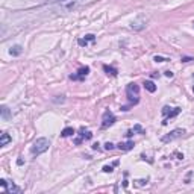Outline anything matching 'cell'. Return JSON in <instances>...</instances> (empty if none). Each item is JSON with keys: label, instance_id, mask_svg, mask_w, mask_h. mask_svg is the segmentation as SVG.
<instances>
[{"label": "cell", "instance_id": "44dd1931", "mask_svg": "<svg viewBox=\"0 0 194 194\" xmlns=\"http://www.w3.org/2000/svg\"><path fill=\"white\" fill-rule=\"evenodd\" d=\"M103 171H105V173H111V171H112V165H105V167H103Z\"/></svg>", "mask_w": 194, "mask_h": 194}, {"label": "cell", "instance_id": "83f0119b", "mask_svg": "<svg viewBox=\"0 0 194 194\" xmlns=\"http://www.w3.org/2000/svg\"><path fill=\"white\" fill-rule=\"evenodd\" d=\"M193 91H194V87H193Z\"/></svg>", "mask_w": 194, "mask_h": 194}, {"label": "cell", "instance_id": "d4e9b609", "mask_svg": "<svg viewBox=\"0 0 194 194\" xmlns=\"http://www.w3.org/2000/svg\"><path fill=\"white\" fill-rule=\"evenodd\" d=\"M190 61H193L191 58H182V62H190Z\"/></svg>", "mask_w": 194, "mask_h": 194}, {"label": "cell", "instance_id": "4316f807", "mask_svg": "<svg viewBox=\"0 0 194 194\" xmlns=\"http://www.w3.org/2000/svg\"><path fill=\"white\" fill-rule=\"evenodd\" d=\"M17 164H18V165H23V159L18 158V159H17Z\"/></svg>", "mask_w": 194, "mask_h": 194}, {"label": "cell", "instance_id": "7402d4cb", "mask_svg": "<svg viewBox=\"0 0 194 194\" xmlns=\"http://www.w3.org/2000/svg\"><path fill=\"white\" fill-rule=\"evenodd\" d=\"M105 149H106V150H112V149H114V144H112V142H106Z\"/></svg>", "mask_w": 194, "mask_h": 194}, {"label": "cell", "instance_id": "9a60e30c", "mask_svg": "<svg viewBox=\"0 0 194 194\" xmlns=\"http://www.w3.org/2000/svg\"><path fill=\"white\" fill-rule=\"evenodd\" d=\"M88 41H94V35H91V34H89V35H87L85 38H80L77 43H79V46H87V44H88Z\"/></svg>", "mask_w": 194, "mask_h": 194}, {"label": "cell", "instance_id": "3957f363", "mask_svg": "<svg viewBox=\"0 0 194 194\" xmlns=\"http://www.w3.org/2000/svg\"><path fill=\"white\" fill-rule=\"evenodd\" d=\"M180 112V108H170V106H164L162 108V114H164V122L162 124H167L168 123V118H173V117H176L177 114Z\"/></svg>", "mask_w": 194, "mask_h": 194}, {"label": "cell", "instance_id": "5b68a950", "mask_svg": "<svg viewBox=\"0 0 194 194\" xmlns=\"http://www.w3.org/2000/svg\"><path fill=\"white\" fill-rule=\"evenodd\" d=\"M114 123H115V115L109 109H106L103 112V117H102V127H109Z\"/></svg>", "mask_w": 194, "mask_h": 194}, {"label": "cell", "instance_id": "2e32d148", "mask_svg": "<svg viewBox=\"0 0 194 194\" xmlns=\"http://www.w3.org/2000/svg\"><path fill=\"white\" fill-rule=\"evenodd\" d=\"M21 52H23V49H21V46H14V47H11V50H9V53L12 55V56H18V55H21Z\"/></svg>", "mask_w": 194, "mask_h": 194}, {"label": "cell", "instance_id": "484cf974", "mask_svg": "<svg viewBox=\"0 0 194 194\" xmlns=\"http://www.w3.org/2000/svg\"><path fill=\"white\" fill-rule=\"evenodd\" d=\"M93 149H94V150H100V147H99V144H94V146H93Z\"/></svg>", "mask_w": 194, "mask_h": 194}, {"label": "cell", "instance_id": "5bb4252c", "mask_svg": "<svg viewBox=\"0 0 194 194\" xmlns=\"http://www.w3.org/2000/svg\"><path fill=\"white\" fill-rule=\"evenodd\" d=\"M144 88L147 89L149 93H155V91H156V85H155L152 80H146V82H144Z\"/></svg>", "mask_w": 194, "mask_h": 194}, {"label": "cell", "instance_id": "603a6c76", "mask_svg": "<svg viewBox=\"0 0 194 194\" xmlns=\"http://www.w3.org/2000/svg\"><path fill=\"white\" fill-rule=\"evenodd\" d=\"M137 182H138V185H144V184H147V179H140Z\"/></svg>", "mask_w": 194, "mask_h": 194}, {"label": "cell", "instance_id": "52a82bcc", "mask_svg": "<svg viewBox=\"0 0 194 194\" xmlns=\"http://www.w3.org/2000/svg\"><path fill=\"white\" fill-rule=\"evenodd\" d=\"M93 138V134L89 132V130H85L84 127L79 130V137L74 140V144H80V142L84 141V140H91Z\"/></svg>", "mask_w": 194, "mask_h": 194}, {"label": "cell", "instance_id": "4fadbf2b", "mask_svg": "<svg viewBox=\"0 0 194 194\" xmlns=\"http://www.w3.org/2000/svg\"><path fill=\"white\" fill-rule=\"evenodd\" d=\"M0 111H2V118H3V120H9V117H11V111H9V108L3 105Z\"/></svg>", "mask_w": 194, "mask_h": 194}, {"label": "cell", "instance_id": "ba28073f", "mask_svg": "<svg viewBox=\"0 0 194 194\" xmlns=\"http://www.w3.org/2000/svg\"><path fill=\"white\" fill-rule=\"evenodd\" d=\"M146 23H147V20L140 17V18H137V20H134V21L130 23V27H132L134 31H141L142 27L146 26Z\"/></svg>", "mask_w": 194, "mask_h": 194}, {"label": "cell", "instance_id": "8fae6325", "mask_svg": "<svg viewBox=\"0 0 194 194\" xmlns=\"http://www.w3.org/2000/svg\"><path fill=\"white\" fill-rule=\"evenodd\" d=\"M135 132H138V134H144V129H142V127L140 126V124H135V126H134V129H129L126 135H127V137L130 138V137H132V135H134Z\"/></svg>", "mask_w": 194, "mask_h": 194}, {"label": "cell", "instance_id": "d6986e66", "mask_svg": "<svg viewBox=\"0 0 194 194\" xmlns=\"http://www.w3.org/2000/svg\"><path fill=\"white\" fill-rule=\"evenodd\" d=\"M20 191H21V190H20L18 187H15L14 184H12V185L9 187V190H8V193H20Z\"/></svg>", "mask_w": 194, "mask_h": 194}, {"label": "cell", "instance_id": "cb8c5ba5", "mask_svg": "<svg viewBox=\"0 0 194 194\" xmlns=\"http://www.w3.org/2000/svg\"><path fill=\"white\" fill-rule=\"evenodd\" d=\"M165 76H167V77H173V73L168 70V71H165Z\"/></svg>", "mask_w": 194, "mask_h": 194}, {"label": "cell", "instance_id": "ffe728a7", "mask_svg": "<svg viewBox=\"0 0 194 194\" xmlns=\"http://www.w3.org/2000/svg\"><path fill=\"white\" fill-rule=\"evenodd\" d=\"M153 61H156V62H165V61H168V59H167V58H162V56H155Z\"/></svg>", "mask_w": 194, "mask_h": 194}, {"label": "cell", "instance_id": "7c38bea8", "mask_svg": "<svg viewBox=\"0 0 194 194\" xmlns=\"http://www.w3.org/2000/svg\"><path fill=\"white\" fill-rule=\"evenodd\" d=\"M103 71H105L108 76H117V74H118L117 68H114V67H109V65H103Z\"/></svg>", "mask_w": 194, "mask_h": 194}, {"label": "cell", "instance_id": "8992f818", "mask_svg": "<svg viewBox=\"0 0 194 194\" xmlns=\"http://www.w3.org/2000/svg\"><path fill=\"white\" fill-rule=\"evenodd\" d=\"M88 73H89V67H80L76 74H71L70 79L71 80H84L88 76Z\"/></svg>", "mask_w": 194, "mask_h": 194}, {"label": "cell", "instance_id": "277c9868", "mask_svg": "<svg viewBox=\"0 0 194 194\" xmlns=\"http://www.w3.org/2000/svg\"><path fill=\"white\" fill-rule=\"evenodd\" d=\"M184 134H185V129H175V130H171L170 134L164 135V137L161 138V141L162 142H170V141H173V140H176V138H180Z\"/></svg>", "mask_w": 194, "mask_h": 194}, {"label": "cell", "instance_id": "e0dca14e", "mask_svg": "<svg viewBox=\"0 0 194 194\" xmlns=\"http://www.w3.org/2000/svg\"><path fill=\"white\" fill-rule=\"evenodd\" d=\"M71 135H74V129H73V127H65V129L61 132V137H64V138L71 137Z\"/></svg>", "mask_w": 194, "mask_h": 194}, {"label": "cell", "instance_id": "30bf717a", "mask_svg": "<svg viewBox=\"0 0 194 194\" xmlns=\"http://www.w3.org/2000/svg\"><path fill=\"white\" fill-rule=\"evenodd\" d=\"M11 141H12L11 135H9V134H6V132H3V134H2V137H0V147H5L6 144H9Z\"/></svg>", "mask_w": 194, "mask_h": 194}, {"label": "cell", "instance_id": "9c48e42d", "mask_svg": "<svg viewBox=\"0 0 194 194\" xmlns=\"http://www.w3.org/2000/svg\"><path fill=\"white\" fill-rule=\"evenodd\" d=\"M134 146H135L134 141H126V142H120L117 147H118L122 152H127V150H132V149H134Z\"/></svg>", "mask_w": 194, "mask_h": 194}, {"label": "cell", "instance_id": "6da1fadb", "mask_svg": "<svg viewBox=\"0 0 194 194\" xmlns=\"http://www.w3.org/2000/svg\"><path fill=\"white\" fill-rule=\"evenodd\" d=\"M49 146H50V141H49L47 138H38V140L34 142L32 149H31V153H32L34 156H38V155L44 153V152L49 149Z\"/></svg>", "mask_w": 194, "mask_h": 194}, {"label": "cell", "instance_id": "7a4b0ae2", "mask_svg": "<svg viewBox=\"0 0 194 194\" xmlns=\"http://www.w3.org/2000/svg\"><path fill=\"white\" fill-rule=\"evenodd\" d=\"M126 96L132 105H137L140 102V87L137 84H129L126 87Z\"/></svg>", "mask_w": 194, "mask_h": 194}, {"label": "cell", "instance_id": "ac0fdd59", "mask_svg": "<svg viewBox=\"0 0 194 194\" xmlns=\"http://www.w3.org/2000/svg\"><path fill=\"white\" fill-rule=\"evenodd\" d=\"M0 187H2V190H3V193H8V182L5 180V179H0Z\"/></svg>", "mask_w": 194, "mask_h": 194}]
</instances>
